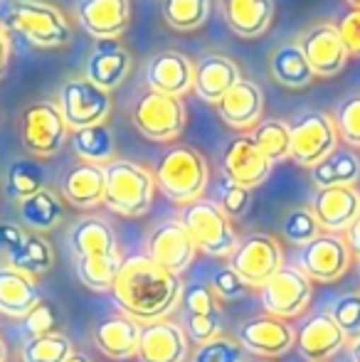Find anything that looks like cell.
<instances>
[{
    "label": "cell",
    "instance_id": "obj_38",
    "mask_svg": "<svg viewBox=\"0 0 360 362\" xmlns=\"http://www.w3.org/2000/svg\"><path fill=\"white\" fill-rule=\"evenodd\" d=\"M74 353L72 340L62 333L28 338L23 345V362H64Z\"/></svg>",
    "mask_w": 360,
    "mask_h": 362
},
{
    "label": "cell",
    "instance_id": "obj_43",
    "mask_svg": "<svg viewBox=\"0 0 360 362\" xmlns=\"http://www.w3.org/2000/svg\"><path fill=\"white\" fill-rule=\"evenodd\" d=\"M328 313L333 315V320L346 333L348 340L360 338V291H351V293L336 298Z\"/></svg>",
    "mask_w": 360,
    "mask_h": 362
},
{
    "label": "cell",
    "instance_id": "obj_30",
    "mask_svg": "<svg viewBox=\"0 0 360 362\" xmlns=\"http://www.w3.org/2000/svg\"><path fill=\"white\" fill-rule=\"evenodd\" d=\"M313 185L321 187H356L360 180V158L353 148H336L311 168Z\"/></svg>",
    "mask_w": 360,
    "mask_h": 362
},
{
    "label": "cell",
    "instance_id": "obj_13",
    "mask_svg": "<svg viewBox=\"0 0 360 362\" xmlns=\"http://www.w3.org/2000/svg\"><path fill=\"white\" fill-rule=\"evenodd\" d=\"M289 129H291L289 158L308 170L338 148V131L333 116L323 114V111H306L294 124H289Z\"/></svg>",
    "mask_w": 360,
    "mask_h": 362
},
{
    "label": "cell",
    "instance_id": "obj_39",
    "mask_svg": "<svg viewBox=\"0 0 360 362\" xmlns=\"http://www.w3.org/2000/svg\"><path fill=\"white\" fill-rule=\"evenodd\" d=\"M180 308L185 315H207V318L222 320L220 298L212 293L210 284H202V281L185 284L180 296Z\"/></svg>",
    "mask_w": 360,
    "mask_h": 362
},
{
    "label": "cell",
    "instance_id": "obj_23",
    "mask_svg": "<svg viewBox=\"0 0 360 362\" xmlns=\"http://www.w3.org/2000/svg\"><path fill=\"white\" fill-rule=\"evenodd\" d=\"M131 67H134V59H131L129 49L121 47L116 40H104V42H96L89 52L87 64H84V76L91 84L111 94L116 86L124 84Z\"/></svg>",
    "mask_w": 360,
    "mask_h": 362
},
{
    "label": "cell",
    "instance_id": "obj_47",
    "mask_svg": "<svg viewBox=\"0 0 360 362\" xmlns=\"http://www.w3.org/2000/svg\"><path fill=\"white\" fill-rule=\"evenodd\" d=\"M210 288L220 300H235L247 291V284L230 267H220L210 276Z\"/></svg>",
    "mask_w": 360,
    "mask_h": 362
},
{
    "label": "cell",
    "instance_id": "obj_37",
    "mask_svg": "<svg viewBox=\"0 0 360 362\" xmlns=\"http://www.w3.org/2000/svg\"><path fill=\"white\" fill-rule=\"evenodd\" d=\"M252 139L262 148V153L272 160V165L286 160L289 153H291V129H289L286 121H279V119L260 121L255 126V131H252Z\"/></svg>",
    "mask_w": 360,
    "mask_h": 362
},
{
    "label": "cell",
    "instance_id": "obj_1",
    "mask_svg": "<svg viewBox=\"0 0 360 362\" xmlns=\"http://www.w3.org/2000/svg\"><path fill=\"white\" fill-rule=\"evenodd\" d=\"M182 286L180 276L166 272L146 254H134L121 264L111 296L121 313L146 325L166 320L178 308Z\"/></svg>",
    "mask_w": 360,
    "mask_h": 362
},
{
    "label": "cell",
    "instance_id": "obj_54",
    "mask_svg": "<svg viewBox=\"0 0 360 362\" xmlns=\"http://www.w3.org/2000/svg\"><path fill=\"white\" fill-rule=\"evenodd\" d=\"M5 358H8V348H5V340L0 338V362H5Z\"/></svg>",
    "mask_w": 360,
    "mask_h": 362
},
{
    "label": "cell",
    "instance_id": "obj_12",
    "mask_svg": "<svg viewBox=\"0 0 360 362\" xmlns=\"http://www.w3.org/2000/svg\"><path fill=\"white\" fill-rule=\"evenodd\" d=\"M57 106L69 131H82L89 126L106 124L111 114V94L91 84L87 76H72L59 89Z\"/></svg>",
    "mask_w": 360,
    "mask_h": 362
},
{
    "label": "cell",
    "instance_id": "obj_52",
    "mask_svg": "<svg viewBox=\"0 0 360 362\" xmlns=\"http://www.w3.org/2000/svg\"><path fill=\"white\" fill-rule=\"evenodd\" d=\"M348 350H351V362H360V338L351 340V345H348Z\"/></svg>",
    "mask_w": 360,
    "mask_h": 362
},
{
    "label": "cell",
    "instance_id": "obj_31",
    "mask_svg": "<svg viewBox=\"0 0 360 362\" xmlns=\"http://www.w3.org/2000/svg\"><path fill=\"white\" fill-rule=\"evenodd\" d=\"M18 215H20V227L30 229L35 234L50 232L62 219V200H59V195L54 190L45 187L37 195L18 202Z\"/></svg>",
    "mask_w": 360,
    "mask_h": 362
},
{
    "label": "cell",
    "instance_id": "obj_25",
    "mask_svg": "<svg viewBox=\"0 0 360 362\" xmlns=\"http://www.w3.org/2000/svg\"><path fill=\"white\" fill-rule=\"evenodd\" d=\"M141 323L129 315H109L94 328V345L109 360H131L139 353Z\"/></svg>",
    "mask_w": 360,
    "mask_h": 362
},
{
    "label": "cell",
    "instance_id": "obj_3",
    "mask_svg": "<svg viewBox=\"0 0 360 362\" xmlns=\"http://www.w3.org/2000/svg\"><path fill=\"white\" fill-rule=\"evenodd\" d=\"M0 28L40 49H57L72 40V28L62 10L45 0H3Z\"/></svg>",
    "mask_w": 360,
    "mask_h": 362
},
{
    "label": "cell",
    "instance_id": "obj_36",
    "mask_svg": "<svg viewBox=\"0 0 360 362\" xmlns=\"http://www.w3.org/2000/svg\"><path fill=\"white\" fill-rule=\"evenodd\" d=\"M212 10V0H161V15L166 25L178 33L197 30L207 20Z\"/></svg>",
    "mask_w": 360,
    "mask_h": 362
},
{
    "label": "cell",
    "instance_id": "obj_8",
    "mask_svg": "<svg viewBox=\"0 0 360 362\" xmlns=\"http://www.w3.org/2000/svg\"><path fill=\"white\" fill-rule=\"evenodd\" d=\"M227 267L247 284V288H260L284 267V249L272 234L252 232L240 239Z\"/></svg>",
    "mask_w": 360,
    "mask_h": 362
},
{
    "label": "cell",
    "instance_id": "obj_4",
    "mask_svg": "<svg viewBox=\"0 0 360 362\" xmlns=\"http://www.w3.org/2000/svg\"><path fill=\"white\" fill-rule=\"evenodd\" d=\"M156 187L168 197L170 202L185 207L200 200L210 180L207 160L202 153L190 146H173L161 156L156 165Z\"/></svg>",
    "mask_w": 360,
    "mask_h": 362
},
{
    "label": "cell",
    "instance_id": "obj_7",
    "mask_svg": "<svg viewBox=\"0 0 360 362\" xmlns=\"http://www.w3.org/2000/svg\"><path fill=\"white\" fill-rule=\"evenodd\" d=\"M69 126L57 101H35L25 106L20 116V141L35 158H52L69 139Z\"/></svg>",
    "mask_w": 360,
    "mask_h": 362
},
{
    "label": "cell",
    "instance_id": "obj_17",
    "mask_svg": "<svg viewBox=\"0 0 360 362\" xmlns=\"http://www.w3.org/2000/svg\"><path fill=\"white\" fill-rule=\"evenodd\" d=\"M294 333H296L294 348L298 350V355L306 362L331 360L348 343L346 333L338 328V323L333 320V315L328 310H316V313L306 315Z\"/></svg>",
    "mask_w": 360,
    "mask_h": 362
},
{
    "label": "cell",
    "instance_id": "obj_33",
    "mask_svg": "<svg viewBox=\"0 0 360 362\" xmlns=\"http://www.w3.org/2000/svg\"><path fill=\"white\" fill-rule=\"evenodd\" d=\"M74 156L82 163H91V165H109L116 158V139L106 124L89 126L82 131H72L69 136Z\"/></svg>",
    "mask_w": 360,
    "mask_h": 362
},
{
    "label": "cell",
    "instance_id": "obj_55",
    "mask_svg": "<svg viewBox=\"0 0 360 362\" xmlns=\"http://www.w3.org/2000/svg\"><path fill=\"white\" fill-rule=\"evenodd\" d=\"M348 5H351V8H360V0H346Z\"/></svg>",
    "mask_w": 360,
    "mask_h": 362
},
{
    "label": "cell",
    "instance_id": "obj_50",
    "mask_svg": "<svg viewBox=\"0 0 360 362\" xmlns=\"http://www.w3.org/2000/svg\"><path fill=\"white\" fill-rule=\"evenodd\" d=\"M343 237H346V242H348V247H351L353 257H360V212H358V217L353 219L351 227L343 232Z\"/></svg>",
    "mask_w": 360,
    "mask_h": 362
},
{
    "label": "cell",
    "instance_id": "obj_9",
    "mask_svg": "<svg viewBox=\"0 0 360 362\" xmlns=\"http://www.w3.org/2000/svg\"><path fill=\"white\" fill-rule=\"evenodd\" d=\"M131 121L136 131L156 144L175 141L185 129V104L175 96H166L158 91H146L136 99L131 109Z\"/></svg>",
    "mask_w": 360,
    "mask_h": 362
},
{
    "label": "cell",
    "instance_id": "obj_35",
    "mask_svg": "<svg viewBox=\"0 0 360 362\" xmlns=\"http://www.w3.org/2000/svg\"><path fill=\"white\" fill-rule=\"evenodd\" d=\"M40 190H45L42 165L30 158H15L5 170V195L15 202H23L37 195Z\"/></svg>",
    "mask_w": 360,
    "mask_h": 362
},
{
    "label": "cell",
    "instance_id": "obj_10",
    "mask_svg": "<svg viewBox=\"0 0 360 362\" xmlns=\"http://www.w3.org/2000/svg\"><path fill=\"white\" fill-rule=\"evenodd\" d=\"M351 264H353V252L348 247L346 237L343 234L321 232L316 239L298 247L296 264L294 267L301 269L311 281L336 284L351 269Z\"/></svg>",
    "mask_w": 360,
    "mask_h": 362
},
{
    "label": "cell",
    "instance_id": "obj_51",
    "mask_svg": "<svg viewBox=\"0 0 360 362\" xmlns=\"http://www.w3.org/2000/svg\"><path fill=\"white\" fill-rule=\"evenodd\" d=\"M8 57H10V45H8V33L0 28V79L8 72Z\"/></svg>",
    "mask_w": 360,
    "mask_h": 362
},
{
    "label": "cell",
    "instance_id": "obj_24",
    "mask_svg": "<svg viewBox=\"0 0 360 362\" xmlns=\"http://www.w3.org/2000/svg\"><path fill=\"white\" fill-rule=\"evenodd\" d=\"M265 111V94L250 79H240L220 101H217V114L230 129L247 131L255 129Z\"/></svg>",
    "mask_w": 360,
    "mask_h": 362
},
{
    "label": "cell",
    "instance_id": "obj_6",
    "mask_svg": "<svg viewBox=\"0 0 360 362\" xmlns=\"http://www.w3.org/2000/svg\"><path fill=\"white\" fill-rule=\"evenodd\" d=\"M180 222L195 242L197 252H205L207 257L230 259V254L240 244L232 219L222 212L217 202L205 200V197L180 207Z\"/></svg>",
    "mask_w": 360,
    "mask_h": 362
},
{
    "label": "cell",
    "instance_id": "obj_45",
    "mask_svg": "<svg viewBox=\"0 0 360 362\" xmlns=\"http://www.w3.org/2000/svg\"><path fill=\"white\" fill-rule=\"evenodd\" d=\"M250 197H252V192L247 190V187L235 185L232 180L222 177V182H220V202H217V205L222 207V212H225L230 219L245 215L247 207H250Z\"/></svg>",
    "mask_w": 360,
    "mask_h": 362
},
{
    "label": "cell",
    "instance_id": "obj_2",
    "mask_svg": "<svg viewBox=\"0 0 360 362\" xmlns=\"http://www.w3.org/2000/svg\"><path fill=\"white\" fill-rule=\"evenodd\" d=\"M69 249L79 281L91 291H111L124 264L114 227L94 215L77 219L69 229Z\"/></svg>",
    "mask_w": 360,
    "mask_h": 362
},
{
    "label": "cell",
    "instance_id": "obj_40",
    "mask_svg": "<svg viewBox=\"0 0 360 362\" xmlns=\"http://www.w3.org/2000/svg\"><path fill=\"white\" fill-rule=\"evenodd\" d=\"M318 234H321V227H318V219L313 217L311 207H296L281 219V237L296 247L308 244Z\"/></svg>",
    "mask_w": 360,
    "mask_h": 362
},
{
    "label": "cell",
    "instance_id": "obj_18",
    "mask_svg": "<svg viewBox=\"0 0 360 362\" xmlns=\"http://www.w3.org/2000/svg\"><path fill=\"white\" fill-rule=\"evenodd\" d=\"M296 45L306 57L313 76H336L348 62L346 45L333 23L311 25L308 30H303Z\"/></svg>",
    "mask_w": 360,
    "mask_h": 362
},
{
    "label": "cell",
    "instance_id": "obj_53",
    "mask_svg": "<svg viewBox=\"0 0 360 362\" xmlns=\"http://www.w3.org/2000/svg\"><path fill=\"white\" fill-rule=\"evenodd\" d=\"M64 362H91V360H89L84 353H72V355H69V358L64 360Z\"/></svg>",
    "mask_w": 360,
    "mask_h": 362
},
{
    "label": "cell",
    "instance_id": "obj_56",
    "mask_svg": "<svg viewBox=\"0 0 360 362\" xmlns=\"http://www.w3.org/2000/svg\"><path fill=\"white\" fill-rule=\"evenodd\" d=\"M356 267H358V281H360V257H358V262H356Z\"/></svg>",
    "mask_w": 360,
    "mask_h": 362
},
{
    "label": "cell",
    "instance_id": "obj_20",
    "mask_svg": "<svg viewBox=\"0 0 360 362\" xmlns=\"http://www.w3.org/2000/svg\"><path fill=\"white\" fill-rule=\"evenodd\" d=\"M192 81H195V64L178 49L156 52L146 62V84L151 91L182 99L192 91Z\"/></svg>",
    "mask_w": 360,
    "mask_h": 362
},
{
    "label": "cell",
    "instance_id": "obj_26",
    "mask_svg": "<svg viewBox=\"0 0 360 362\" xmlns=\"http://www.w3.org/2000/svg\"><path fill=\"white\" fill-rule=\"evenodd\" d=\"M242 79V72L227 54L210 52L195 64V81L192 91L207 104H215Z\"/></svg>",
    "mask_w": 360,
    "mask_h": 362
},
{
    "label": "cell",
    "instance_id": "obj_14",
    "mask_svg": "<svg viewBox=\"0 0 360 362\" xmlns=\"http://www.w3.org/2000/svg\"><path fill=\"white\" fill-rule=\"evenodd\" d=\"M146 257L153 259L166 272L180 276L195 262L197 247L180 219H163L151 229L149 239H146Z\"/></svg>",
    "mask_w": 360,
    "mask_h": 362
},
{
    "label": "cell",
    "instance_id": "obj_41",
    "mask_svg": "<svg viewBox=\"0 0 360 362\" xmlns=\"http://www.w3.org/2000/svg\"><path fill=\"white\" fill-rule=\"evenodd\" d=\"M187 362H245V350L235 338L220 333L217 338L197 345Z\"/></svg>",
    "mask_w": 360,
    "mask_h": 362
},
{
    "label": "cell",
    "instance_id": "obj_28",
    "mask_svg": "<svg viewBox=\"0 0 360 362\" xmlns=\"http://www.w3.org/2000/svg\"><path fill=\"white\" fill-rule=\"evenodd\" d=\"M42 300L37 279L13 267H0V315L23 320Z\"/></svg>",
    "mask_w": 360,
    "mask_h": 362
},
{
    "label": "cell",
    "instance_id": "obj_29",
    "mask_svg": "<svg viewBox=\"0 0 360 362\" xmlns=\"http://www.w3.org/2000/svg\"><path fill=\"white\" fill-rule=\"evenodd\" d=\"M220 8L240 37H260L272 25L274 0H220Z\"/></svg>",
    "mask_w": 360,
    "mask_h": 362
},
{
    "label": "cell",
    "instance_id": "obj_46",
    "mask_svg": "<svg viewBox=\"0 0 360 362\" xmlns=\"http://www.w3.org/2000/svg\"><path fill=\"white\" fill-rule=\"evenodd\" d=\"M182 330H185L187 340L190 343L202 345L207 343V340L217 338V335L222 333V320L217 318H207V315H185L182 313Z\"/></svg>",
    "mask_w": 360,
    "mask_h": 362
},
{
    "label": "cell",
    "instance_id": "obj_42",
    "mask_svg": "<svg viewBox=\"0 0 360 362\" xmlns=\"http://www.w3.org/2000/svg\"><path fill=\"white\" fill-rule=\"evenodd\" d=\"M333 124L338 131V141H343L348 148H360V94H351L338 104Z\"/></svg>",
    "mask_w": 360,
    "mask_h": 362
},
{
    "label": "cell",
    "instance_id": "obj_57",
    "mask_svg": "<svg viewBox=\"0 0 360 362\" xmlns=\"http://www.w3.org/2000/svg\"><path fill=\"white\" fill-rule=\"evenodd\" d=\"M255 362H269V360H255Z\"/></svg>",
    "mask_w": 360,
    "mask_h": 362
},
{
    "label": "cell",
    "instance_id": "obj_19",
    "mask_svg": "<svg viewBox=\"0 0 360 362\" xmlns=\"http://www.w3.org/2000/svg\"><path fill=\"white\" fill-rule=\"evenodd\" d=\"M190 358V340L175 320H156L141 325L139 362H185Z\"/></svg>",
    "mask_w": 360,
    "mask_h": 362
},
{
    "label": "cell",
    "instance_id": "obj_16",
    "mask_svg": "<svg viewBox=\"0 0 360 362\" xmlns=\"http://www.w3.org/2000/svg\"><path fill=\"white\" fill-rule=\"evenodd\" d=\"M222 177L232 180L235 185H242L247 190L262 185L272 173V160L262 153V148L255 144L252 136H235L227 141L220 156Z\"/></svg>",
    "mask_w": 360,
    "mask_h": 362
},
{
    "label": "cell",
    "instance_id": "obj_49",
    "mask_svg": "<svg viewBox=\"0 0 360 362\" xmlns=\"http://www.w3.org/2000/svg\"><path fill=\"white\" fill-rule=\"evenodd\" d=\"M25 229L20 224H10V222H0V252L10 254L25 237Z\"/></svg>",
    "mask_w": 360,
    "mask_h": 362
},
{
    "label": "cell",
    "instance_id": "obj_32",
    "mask_svg": "<svg viewBox=\"0 0 360 362\" xmlns=\"http://www.w3.org/2000/svg\"><path fill=\"white\" fill-rule=\"evenodd\" d=\"M8 267L18 269V272L28 274V276L37 279L42 274H47L54 264V249L42 234L28 232L23 237V242L13 249L10 254H5Z\"/></svg>",
    "mask_w": 360,
    "mask_h": 362
},
{
    "label": "cell",
    "instance_id": "obj_27",
    "mask_svg": "<svg viewBox=\"0 0 360 362\" xmlns=\"http://www.w3.org/2000/svg\"><path fill=\"white\" fill-rule=\"evenodd\" d=\"M104 190L106 175L101 165L79 160L77 165H72L62 175V197L79 210H91V207L104 205Z\"/></svg>",
    "mask_w": 360,
    "mask_h": 362
},
{
    "label": "cell",
    "instance_id": "obj_15",
    "mask_svg": "<svg viewBox=\"0 0 360 362\" xmlns=\"http://www.w3.org/2000/svg\"><path fill=\"white\" fill-rule=\"evenodd\" d=\"M237 343L242 350L257 355L262 360H274L286 355L294 348V340L296 333L294 328L281 318H274V315H255V318H247L237 328Z\"/></svg>",
    "mask_w": 360,
    "mask_h": 362
},
{
    "label": "cell",
    "instance_id": "obj_21",
    "mask_svg": "<svg viewBox=\"0 0 360 362\" xmlns=\"http://www.w3.org/2000/svg\"><path fill=\"white\" fill-rule=\"evenodd\" d=\"M77 20L82 30L96 40H119L131 20L129 0H79Z\"/></svg>",
    "mask_w": 360,
    "mask_h": 362
},
{
    "label": "cell",
    "instance_id": "obj_22",
    "mask_svg": "<svg viewBox=\"0 0 360 362\" xmlns=\"http://www.w3.org/2000/svg\"><path fill=\"white\" fill-rule=\"evenodd\" d=\"M311 212L321 232L343 234L360 212L358 187H321L311 200Z\"/></svg>",
    "mask_w": 360,
    "mask_h": 362
},
{
    "label": "cell",
    "instance_id": "obj_34",
    "mask_svg": "<svg viewBox=\"0 0 360 362\" xmlns=\"http://www.w3.org/2000/svg\"><path fill=\"white\" fill-rule=\"evenodd\" d=\"M269 69L274 79L281 86H289V89H301V86H308L313 81L311 67H308L306 57H303L296 42L279 45L269 57Z\"/></svg>",
    "mask_w": 360,
    "mask_h": 362
},
{
    "label": "cell",
    "instance_id": "obj_5",
    "mask_svg": "<svg viewBox=\"0 0 360 362\" xmlns=\"http://www.w3.org/2000/svg\"><path fill=\"white\" fill-rule=\"evenodd\" d=\"M104 205L111 212L124 217H141L151 210L158 187H156V177L149 168L134 160L114 158L109 165H104Z\"/></svg>",
    "mask_w": 360,
    "mask_h": 362
},
{
    "label": "cell",
    "instance_id": "obj_48",
    "mask_svg": "<svg viewBox=\"0 0 360 362\" xmlns=\"http://www.w3.org/2000/svg\"><path fill=\"white\" fill-rule=\"evenodd\" d=\"M338 35L346 45L348 57H360V8H351L338 20Z\"/></svg>",
    "mask_w": 360,
    "mask_h": 362
},
{
    "label": "cell",
    "instance_id": "obj_11",
    "mask_svg": "<svg viewBox=\"0 0 360 362\" xmlns=\"http://www.w3.org/2000/svg\"><path fill=\"white\" fill-rule=\"evenodd\" d=\"M313 298V281L296 267L284 264L277 274L260 286V303L267 315L274 318H298Z\"/></svg>",
    "mask_w": 360,
    "mask_h": 362
},
{
    "label": "cell",
    "instance_id": "obj_44",
    "mask_svg": "<svg viewBox=\"0 0 360 362\" xmlns=\"http://www.w3.org/2000/svg\"><path fill=\"white\" fill-rule=\"evenodd\" d=\"M23 330L28 338H42V335L57 333V310L47 300H40L33 310L23 318Z\"/></svg>",
    "mask_w": 360,
    "mask_h": 362
}]
</instances>
